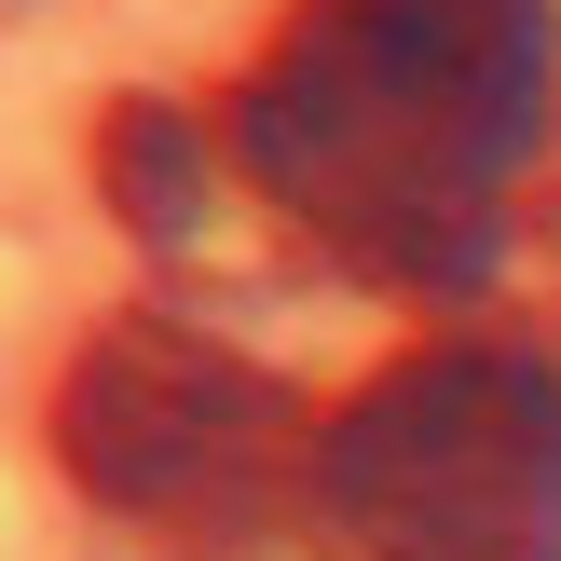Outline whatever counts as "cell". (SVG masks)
Wrapping results in <instances>:
<instances>
[{
    "label": "cell",
    "instance_id": "6da1fadb",
    "mask_svg": "<svg viewBox=\"0 0 561 561\" xmlns=\"http://www.w3.org/2000/svg\"><path fill=\"white\" fill-rule=\"evenodd\" d=\"M561 14L548 0H288L233 82V164L356 288H480L548 151Z\"/></svg>",
    "mask_w": 561,
    "mask_h": 561
},
{
    "label": "cell",
    "instance_id": "7a4b0ae2",
    "mask_svg": "<svg viewBox=\"0 0 561 561\" xmlns=\"http://www.w3.org/2000/svg\"><path fill=\"white\" fill-rule=\"evenodd\" d=\"M316 561H561V356L535 329H438L316 425Z\"/></svg>",
    "mask_w": 561,
    "mask_h": 561
},
{
    "label": "cell",
    "instance_id": "277c9868",
    "mask_svg": "<svg viewBox=\"0 0 561 561\" xmlns=\"http://www.w3.org/2000/svg\"><path fill=\"white\" fill-rule=\"evenodd\" d=\"M96 206L124 219L137 247H206V219H219V151H206V124H192L179 96H110L96 110Z\"/></svg>",
    "mask_w": 561,
    "mask_h": 561
},
{
    "label": "cell",
    "instance_id": "3957f363",
    "mask_svg": "<svg viewBox=\"0 0 561 561\" xmlns=\"http://www.w3.org/2000/svg\"><path fill=\"white\" fill-rule=\"evenodd\" d=\"M55 466L110 520L233 548V535H274L288 493L316 480V425L219 329L164 316V301H124V316H96V343L55 383Z\"/></svg>",
    "mask_w": 561,
    "mask_h": 561
}]
</instances>
